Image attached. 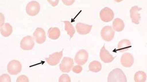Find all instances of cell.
<instances>
[{"mask_svg": "<svg viewBox=\"0 0 147 82\" xmlns=\"http://www.w3.org/2000/svg\"><path fill=\"white\" fill-rule=\"evenodd\" d=\"M48 2L53 7H56L59 3V0H48Z\"/></svg>", "mask_w": 147, "mask_h": 82, "instance_id": "4316f807", "label": "cell"}, {"mask_svg": "<svg viewBox=\"0 0 147 82\" xmlns=\"http://www.w3.org/2000/svg\"><path fill=\"white\" fill-rule=\"evenodd\" d=\"M108 82H127V79L122 69L119 68L114 69L109 73L107 78Z\"/></svg>", "mask_w": 147, "mask_h": 82, "instance_id": "6da1fadb", "label": "cell"}, {"mask_svg": "<svg viewBox=\"0 0 147 82\" xmlns=\"http://www.w3.org/2000/svg\"><path fill=\"white\" fill-rule=\"evenodd\" d=\"M88 67L89 71L91 72L97 73L102 70V64L99 61L95 60L92 61L89 64Z\"/></svg>", "mask_w": 147, "mask_h": 82, "instance_id": "d6986e66", "label": "cell"}, {"mask_svg": "<svg viewBox=\"0 0 147 82\" xmlns=\"http://www.w3.org/2000/svg\"><path fill=\"white\" fill-rule=\"evenodd\" d=\"M147 79V75L143 71H138L136 72L134 76V79L136 82H145Z\"/></svg>", "mask_w": 147, "mask_h": 82, "instance_id": "44dd1931", "label": "cell"}, {"mask_svg": "<svg viewBox=\"0 0 147 82\" xmlns=\"http://www.w3.org/2000/svg\"><path fill=\"white\" fill-rule=\"evenodd\" d=\"M142 9V8H139L137 5H135L132 7L129 11L130 19L132 22L136 24H138L140 23V14L138 12Z\"/></svg>", "mask_w": 147, "mask_h": 82, "instance_id": "30bf717a", "label": "cell"}, {"mask_svg": "<svg viewBox=\"0 0 147 82\" xmlns=\"http://www.w3.org/2000/svg\"><path fill=\"white\" fill-rule=\"evenodd\" d=\"M93 25H88L83 23H77L76 25V28L77 30V32L80 34L85 35L88 34L92 29Z\"/></svg>", "mask_w": 147, "mask_h": 82, "instance_id": "5bb4252c", "label": "cell"}, {"mask_svg": "<svg viewBox=\"0 0 147 82\" xmlns=\"http://www.w3.org/2000/svg\"><path fill=\"white\" fill-rule=\"evenodd\" d=\"M120 61L122 66L124 67H130L134 63V56L130 53H124L121 58Z\"/></svg>", "mask_w": 147, "mask_h": 82, "instance_id": "8fae6325", "label": "cell"}, {"mask_svg": "<svg viewBox=\"0 0 147 82\" xmlns=\"http://www.w3.org/2000/svg\"><path fill=\"white\" fill-rule=\"evenodd\" d=\"M35 45L34 38L30 36H27L23 38L20 42V47L24 50H31Z\"/></svg>", "mask_w": 147, "mask_h": 82, "instance_id": "ba28073f", "label": "cell"}, {"mask_svg": "<svg viewBox=\"0 0 147 82\" xmlns=\"http://www.w3.org/2000/svg\"><path fill=\"white\" fill-rule=\"evenodd\" d=\"M0 82H11V78L7 74H2L0 77Z\"/></svg>", "mask_w": 147, "mask_h": 82, "instance_id": "603a6c76", "label": "cell"}, {"mask_svg": "<svg viewBox=\"0 0 147 82\" xmlns=\"http://www.w3.org/2000/svg\"><path fill=\"white\" fill-rule=\"evenodd\" d=\"M88 56V53L87 51L84 49L80 50L76 54L75 61L78 65L80 66L84 65L87 62Z\"/></svg>", "mask_w": 147, "mask_h": 82, "instance_id": "8992f818", "label": "cell"}, {"mask_svg": "<svg viewBox=\"0 0 147 82\" xmlns=\"http://www.w3.org/2000/svg\"><path fill=\"white\" fill-rule=\"evenodd\" d=\"M63 51H60L59 52H55L49 56V58H46V61L48 64L51 66H56L60 62V60L62 58L63 56Z\"/></svg>", "mask_w": 147, "mask_h": 82, "instance_id": "9c48e42d", "label": "cell"}, {"mask_svg": "<svg viewBox=\"0 0 147 82\" xmlns=\"http://www.w3.org/2000/svg\"><path fill=\"white\" fill-rule=\"evenodd\" d=\"M75 2V0H63L62 2L64 4L66 5H72Z\"/></svg>", "mask_w": 147, "mask_h": 82, "instance_id": "484cf974", "label": "cell"}, {"mask_svg": "<svg viewBox=\"0 0 147 82\" xmlns=\"http://www.w3.org/2000/svg\"><path fill=\"white\" fill-rule=\"evenodd\" d=\"M131 47L130 40L127 39H124L121 40L118 44V50L120 52H124L127 51Z\"/></svg>", "mask_w": 147, "mask_h": 82, "instance_id": "9a60e30c", "label": "cell"}, {"mask_svg": "<svg viewBox=\"0 0 147 82\" xmlns=\"http://www.w3.org/2000/svg\"><path fill=\"white\" fill-rule=\"evenodd\" d=\"M59 82H71L70 76L67 74H63L59 78Z\"/></svg>", "mask_w": 147, "mask_h": 82, "instance_id": "7402d4cb", "label": "cell"}, {"mask_svg": "<svg viewBox=\"0 0 147 82\" xmlns=\"http://www.w3.org/2000/svg\"><path fill=\"white\" fill-rule=\"evenodd\" d=\"M72 71L76 73H80L82 71V67L80 65H77V66H74L72 68Z\"/></svg>", "mask_w": 147, "mask_h": 82, "instance_id": "d4e9b609", "label": "cell"}, {"mask_svg": "<svg viewBox=\"0 0 147 82\" xmlns=\"http://www.w3.org/2000/svg\"><path fill=\"white\" fill-rule=\"evenodd\" d=\"M114 17L113 10L109 7H105L102 8L100 12V17L102 21L109 22L112 20Z\"/></svg>", "mask_w": 147, "mask_h": 82, "instance_id": "5b68a950", "label": "cell"}, {"mask_svg": "<svg viewBox=\"0 0 147 82\" xmlns=\"http://www.w3.org/2000/svg\"><path fill=\"white\" fill-rule=\"evenodd\" d=\"M73 59L69 57H64L59 65V69L62 72H70L73 67Z\"/></svg>", "mask_w": 147, "mask_h": 82, "instance_id": "52a82bcc", "label": "cell"}, {"mask_svg": "<svg viewBox=\"0 0 147 82\" xmlns=\"http://www.w3.org/2000/svg\"><path fill=\"white\" fill-rule=\"evenodd\" d=\"M33 34L35 37L36 42L38 44H41L45 42L46 40V33L43 28L40 27L37 28Z\"/></svg>", "mask_w": 147, "mask_h": 82, "instance_id": "4fadbf2b", "label": "cell"}, {"mask_svg": "<svg viewBox=\"0 0 147 82\" xmlns=\"http://www.w3.org/2000/svg\"><path fill=\"white\" fill-rule=\"evenodd\" d=\"M105 45L101 48L100 54V57L103 62L105 63H111L113 61L115 58L105 48Z\"/></svg>", "mask_w": 147, "mask_h": 82, "instance_id": "7c38bea8", "label": "cell"}, {"mask_svg": "<svg viewBox=\"0 0 147 82\" xmlns=\"http://www.w3.org/2000/svg\"><path fill=\"white\" fill-rule=\"evenodd\" d=\"M40 10V4L38 2L35 1L29 2L26 7L27 14L30 16H35L38 14Z\"/></svg>", "mask_w": 147, "mask_h": 82, "instance_id": "3957f363", "label": "cell"}, {"mask_svg": "<svg viewBox=\"0 0 147 82\" xmlns=\"http://www.w3.org/2000/svg\"><path fill=\"white\" fill-rule=\"evenodd\" d=\"M112 27V28L114 30V31L118 32H122L125 28V23L124 21L120 19L116 18L113 21Z\"/></svg>", "mask_w": 147, "mask_h": 82, "instance_id": "2e32d148", "label": "cell"}, {"mask_svg": "<svg viewBox=\"0 0 147 82\" xmlns=\"http://www.w3.org/2000/svg\"><path fill=\"white\" fill-rule=\"evenodd\" d=\"M62 22L65 23V31H67V34L70 36V39L72 38L74 34H75V28L70 21H63Z\"/></svg>", "mask_w": 147, "mask_h": 82, "instance_id": "ffe728a7", "label": "cell"}, {"mask_svg": "<svg viewBox=\"0 0 147 82\" xmlns=\"http://www.w3.org/2000/svg\"><path fill=\"white\" fill-rule=\"evenodd\" d=\"M22 66L21 63L17 60H12L8 63L7 66V71L12 75H16L22 71Z\"/></svg>", "mask_w": 147, "mask_h": 82, "instance_id": "7a4b0ae2", "label": "cell"}, {"mask_svg": "<svg viewBox=\"0 0 147 82\" xmlns=\"http://www.w3.org/2000/svg\"><path fill=\"white\" fill-rule=\"evenodd\" d=\"M48 36L52 40H57L60 36V30L57 27H51L48 30Z\"/></svg>", "mask_w": 147, "mask_h": 82, "instance_id": "ac0fdd59", "label": "cell"}, {"mask_svg": "<svg viewBox=\"0 0 147 82\" xmlns=\"http://www.w3.org/2000/svg\"><path fill=\"white\" fill-rule=\"evenodd\" d=\"M100 35L105 41L110 42L113 39L115 31L112 27L107 25L102 28L100 31Z\"/></svg>", "mask_w": 147, "mask_h": 82, "instance_id": "277c9868", "label": "cell"}, {"mask_svg": "<svg viewBox=\"0 0 147 82\" xmlns=\"http://www.w3.org/2000/svg\"><path fill=\"white\" fill-rule=\"evenodd\" d=\"M16 82H29V80L27 76L25 75H22L19 76L17 78V80H16Z\"/></svg>", "mask_w": 147, "mask_h": 82, "instance_id": "cb8c5ba5", "label": "cell"}, {"mask_svg": "<svg viewBox=\"0 0 147 82\" xmlns=\"http://www.w3.org/2000/svg\"><path fill=\"white\" fill-rule=\"evenodd\" d=\"M0 30L2 36L7 38L11 34L13 31V28L9 23H5L2 27H1Z\"/></svg>", "mask_w": 147, "mask_h": 82, "instance_id": "e0dca14e", "label": "cell"}]
</instances>
